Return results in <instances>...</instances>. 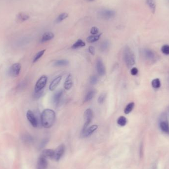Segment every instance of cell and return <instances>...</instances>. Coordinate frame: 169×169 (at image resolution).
I'll return each mask as SVG.
<instances>
[{"label": "cell", "mask_w": 169, "mask_h": 169, "mask_svg": "<svg viewBox=\"0 0 169 169\" xmlns=\"http://www.w3.org/2000/svg\"><path fill=\"white\" fill-rule=\"evenodd\" d=\"M95 93H96V91L95 90H89L84 97V102H89L90 100H92L94 96L95 95Z\"/></svg>", "instance_id": "obj_20"}, {"label": "cell", "mask_w": 169, "mask_h": 169, "mask_svg": "<svg viewBox=\"0 0 169 169\" xmlns=\"http://www.w3.org/2000/svg\"><path fill=\"white\" fill-rule=\"evenodd\" d=\"M142 53L143 57L145 58V60L151 62L156 61L157 56L154 52H153L152 50L148 48H145L143 50Z\"/></svg>", "instance_id": "obj_9"}, {"label": "cell", "mask_w": 169, "mask_h": 169, "mask_svg": "<svg viewBox=\"0 0 169 169\" xmlns=\"http://www.w3.org/2000/svg\"><path fill=\"white\" fill-rule=\"evenodd\" d=\"M54 154H55V151L50 149H46L43 150L42 153V155L44 156L47 159V158L53 159Z\"/></svg>", "instance_id": "obj_18"}, {"label": "cell", "mask_w": 169, "mask_h": 169, "mask_svg": "<svg viewBox=\"0 0 169 169\" xmlns=\"http://www.w3.org/2000/svg\"><path fill=\"white\" fill-rule=\"evenodd\" d=\"M85 43L82 40L79 39L72 46L71 48L75 50V49H77V48H82V47H85Z\"/></svg>", "instance_id": "obj_22"}, {"label": "cell", "mask_w": 169, "mask_h": 169, "mask_svg": "<svg viewBox=\"0 0 169 169\" xmlns=\"http://www.w3.org/2000/svg\"><path fill=\"white\" fill-rule=\"evenodd\" d=\"M17 18L18 20H20V21H24L27 20L29 19V16L26 13H20L17 15Z\"/></svg>", "instance_id": "obj_27"}, {"label": "cell", "mask_w": 169, "mask_h": 169, "mask_svg": "<svg viewBox=\"0 0 169 169\" xmlns=\"http://www.w3.org/2000/svg\"><path fill=\"white\" fill-rule=\"evenodd\" d=\"M89 52L93 55H95V48L93 46H90L89 47Z\"/></svg>", "instance_id": "obj_39"}, {"label": "cell", "mask_w": 169, "mask_h": 169, "mask_svg": "<svg viewBox=\"0 0 169 169\" xmlns=\"http://www.w3.org/2000/svg\"><path fill=\"white\" fill-rule=\"evenodd\" d=\"M48 162L47 158L43 155H41L37 161V169H47Z\"/></svg>", "instance_id": "obj_11"}, {"label": "cell", "mask_w": 169, "mask_h": 169, "mask_svg": "<svg viewBox=\"0 0 169 169\" xmlns=\"http://www.w3.org/2000/svg\"><path fill=\"white\" fill-rule=\"evenodd\" d=\"M168 81H169V80H168Z\"/></svg>", "instance_id": "obj_42"}, {"label": "cell", "mask_w": 169, "mask_h": 169, "mask_svg": "<svg viewBox=\"0 0 169 169\" xmlns=\"http://www.w3.org/2000/svg\"><path fill=\"white\" fill-rule=\"evenodd\" d=\"M97 81H98V78L97 76L93 75V76L90 77V82L93 85L97 84Z\"/></svg>", "instance_id": "obj_36"}, {"label": "cell", "mask_w": 169, "mask_h": 169, "mask_svg": "<svg viewBox=\"0 0 169 169\" xmlns=\"http://www.w3.org/2000/svg\"><path fill=\"white\" fill-rule=\"evenodd\" d=\"M110 43L109 41L105 40L102 42L101 45L100 46V50L102 52H105L108 49Z\"/></svg>", "instance_id": "obj_26"}, {"label": "cell", "mask_w": 169, "mask_h": 169, "mask_svg": "<svg viewBox=\"0 0 169 169\" xmlns=\"http://www.w3.org/2000/svg\"><path fill=\"white\" fill-rule=\"evenodd\" d=\"M96 67H97V72L100 76H102L104 75L106 72V70H105L104 65L103 64V62L101 59L98 58L97 60Z\"/></svg>", "instance_id": "obj_12"}, {"label": "cell", "mask_w": 169, "mask_h": 169, "mask_svg": "<svg viewBox=\"0 0 169 169\" xmlns=\"http://www.w3.org/2000/svg\"><path fill=\"white\" fill-rule=\"evenodd\" d=\"M46 50H41V51L38 52V53H36V55L34 56L33 60V62L35 63L36 62H37L40 58H42V56L43 55V54H44Z\"/></svg>", "instance_id": "obj_29"}, {"label": "cell", "mask_w": 169, "mask_h": 169, "mask_svg": "<svg viewBox=\"0 0 169 169\" xmlns=\"http://www.w3.org/2000/svg\"><path fill=\"white\" fill-rule=\"evenodd\" d=\"M55 151L53 159L56 161H60L62 157L63 156L65 151V147L64 144H61L58 146Z\"/></svg>", "instance_id": "obj_10"}, {"label": "cell", "mask_w": 169, "mask_h": 169, "mask_svg": "<svg viewBox=\"0 0 169 169\" xmlns=\"http://www.w3.org/2000/svg\"><path fill=\"white\" fill-rule=\"evenodd\" d=\"M168 110H169V108H168Z\"/></svg>", "instance_id": "obj_43"}, {"label": "cell", "mask_w": 169, "mask_h": 169, "mask_svg": "<svg viewBox=\"0 0 169 169\" xmlns=\"http://www.w3.org/2000/svg\"><path fill=\"white\" fill-rule=\"evenodd\" d=\"M43 93V90H41L40 92H36V93L34 92V93H33V98L34 99H35V100H38V99H39V98H40L41 97H42Z\"/></svg>", "instance_id": "obj_35"}, {"label": "cell", "mask_w": 169, "mask_h": 169, "mask_svg": "<svg viewBox=\"0 0 169 169\" xmlns=\"http://www.w3.org/2000/svg\"><path fill=\"white\" fill-rule=\"evenodd\" d=\"M106 93H102L98 97L97 102L99 104H102L104 102L105 100L106 99Z\"/></svg>", "instance_id": "obj_32"}, {"label": "cell", "mask_w": 169, "mask_h": 169, "mask_svg": "<svg viewBox=\"0 0 169 169\" xmlns=\"http://www.w3.org/2000/svg\"><path fill=\"white\" fill-rule=\"evenodd\" d=\"M151 85L154 89H159L161 86V82L160 79L156 78L153 80L152 81Z\"/></svg>", "instance_id": "obj_30"}, {"label": "cell", "mask_w": 169, "mask_h": 169, "mask_svg": "<svg viewBox=\"0 0 169 169\" xmlns=\"http://www.w3.org/2000/svg\"><path fill=\"white\" fill-rule=\"evenodd\" d=\"M21 69V65L20 63H15L11 65L8 68V76L11 77H17L20 75Z\"/></svg>", "instance_id": "obj_4"}, {"label": "cell", "mask_w": 169, "mask_h": 169, "mask_svg": "<svg viewBox=\"0 0 169 169\" xmlns=\"http://www.w3.org/2000/svg\"><path fill=\"white\" fill-rule=\"evenodd\" d=\"M138 72H139V70L137 68L133 67L130 70V74L133 76L137 75V74H138Z\"/></svg>", "instance_id": "obj_38"}, {"label": "cell", "mask_w": 169, "mask_h": 169, "mask_svg": "<svg viewBox=\"0 0 169 169\" xmlns=\"http://www.w3.org/2000/svg\"><path fill=\"white\" fill-rule=\"evenodd\" d=\"M69 64V62L66 60H57L54 62V65L55 66H67Z\"/></svg>", "instance_id": "obj_23"}, {"label": "cell", "mask_w": 169, "mask_h": 169, "mask_svg": "<svg viewBox=\"0 0 169 169\" xmlns=\"http://www.w3.org/2000/svg\"><path fill=\"white\" fill-rule=\"evenodd\" d=\"M47 81L48 77L47 76L43 75L41 76L36 83L34 88V92L36 93L43 90L47 84Z\"/></svg>", "instance_id": "obj_6"}, {"label": "cell", "mask_w": 169, "mask_h": 169, "mask_svg": "<svg viewBox=\"0 0 169 169\" xmlns=\"http://www.w3.org/2000/svg\"><path fill=\"white\" fill-rule=\"evenodd\" d=\"M26 118L30 124L34 128H37L39 125L38 120L32 111L28 110L26 113Z\"/></svg>", "instance_id": "obj_8"}, {"label": "cell", "mask_w": 169, "mask_h": 169, "mask_svg": "<svg viewBox=\"0 0 169 169\" xmlns=\"http://www.w3.org/2000/svg\"><path fill=\"white\" fill-rule=\"evenodd\" d=\"M55 37L54 34L53 33L50 32H47L44 33L42 36V38L41 39L40 42L42 43H45V42H48V41L51 40L53 39Z\"/></svg>", "instance_id": "obj_17"}, {"label": "cell", "mask_w": 169, "mask_h": 169, "mask_svg": "<svg viewBox=\"0 0 169 169\" xmlns=\"http://www.w3.org/2000/svg\"><path fill=\"white\" fill-rule=\"evenodd\" d=\"M117 122L119 126H121V127H124L127 123V119L125 117L121 116L118 118Z\"/></svg>", "instance_id": "obj_25"}, {"label": "cell", "mask_w": 169, "mask_h": 169, "mask_svg": "<svg viewBox=\"0 0 169 169\" xmlns=\"http://www.w3.org/2000/svg\"><path fill=\"white\" fill-rule=\"evenodd\" d=\"M41 123L45 128L48 129L53 127L55 121V113L53 110L46 109L41 115Z\"/></svg>", "instance_id": "obj_1"}, {"label": "cell", "mask_w": 169, "mask_h": 169, "mask_svg": "<svg viewBox=\"0 0 169 169\" xmlns=\"http://www.w3.org/2000/svg\"><path fill=\"white\" fill-rule=\"evenodd\" d=\"M63 90H60L56 92L54 94L53 98V101L54 104L56 106H58L60 102H61V98L63 96Z\"/></svg>", "instance_id": "obj_14"}, {"label": "cell", "mask_w": 169, "mask_h": 169, "mask_svg": "<svg viewBox=\"0 0 169 169\" xmlns=\"http://www.w3.org/2000/svg\"><path fill=\"white\" fill-rule=\"evenodd\" d=\"M123 58L126 65L128 68L132 67L135 64V58L134 52L130 47L126 46L123 52Z\"/></svg>", "instance_id": "obj_2"}, {"label": "cell", "mask_w": 169, "mask_h": 169, "mask_svg": "<svg viewBox=\"0 0 169 169\" xmlns=\"http://www.w3.org/2000/svg\"><path fill=\"white\" fill-rule=\"evenodd\" d=\"M161 51L164 55H169V45H164L161 48Z\"/></svg>", "instance_id": "obj_33"}, {"label": "cell", "mask_w": 169, "mask_h": 169, "mask_svg": "<svg viewBox=\"0 0 169 169\" xmlns=\"http://www.w3.org/2000/svg\"><path fill=\"white\" fill-rule=\"evenodd\" d=\"M87 1H90V2H92V1H95V0H87Z\"/></svg>", "instance_id": "obj_41"}, {"label": "cell", "mask_w": 169, "mask_h": 169, "mask_svg": "<svg viewBox=\"0 0 169 169\" xmlns=\"http://www.w3.org/2000/svg\"><path fill=\"white\" fill-rule=\"evenodd\" d=\"M134 107H135V103L134 102H131L130 103H128L124 109V113L126 114H129V113H130L132 111Z\"/></svg>", "instance_id": "obj_24"}, {"label": "cell", "mask_w": 169, "mask_h": 169, "mask_svg": "<svg viewBox=\"0 0 169 169\" xmlns=\"http://www.w3.org/2000/svg\"><path fill=\"white\" fill-rule=\"evenodd\" d=\"M115 14V11L113 10L103 9L98 12V16L102 20H108L114 18Z\"/></svg>", "instance_id": "obj_5"}, {"label": "cell", "mask_w": 169, "mask_h": 169, "mask_svg": "<svg viewBox=\"0 0 169 169\" xmlns=\"http://www.w3.org/2000/svg\"><path fill=\"white\" fill-rule=\"evenodd\" d=\"M93 117V112L90 108H88L84 112V119L85 120V122L84 124V126L83 128L82 132H83L87 129L89 125L92 122Z\"/></svg>", "instance_id": "obj_7"}, {"label": "cell", "mask_w": 169, "mask_h": 169, "mask_svg": "<svg viewBox=\"0 0 169 169\" xmlns=\"http://www.w3.org/2000/svg\"><path fill=\"white\" fill-rule=\"evenodd\" d=\"M48 142V139H44V140H43V141L41 142V147L42 148V147H45V145L47 144V143Z\"/></svg>", "instance_id": "obj_40"}, {"label": "cell", "mask_w": 169, "mask_h": 169, "mask_svg": "<svg viewBox=\"0 0 169 169\" xmlns=\"http://www.w3.org/2000/svg\"><path fill=\"white\" fill-rule=\"evenodd\" d=\"M62 79V76H58L56 77L55 78L53 79L51 83L50 84L49 89L50 91H53L55 89H56V87L58 86L60 84V81Z\"/></svg>", "instance_id": "obj_16"}, {"label": "cell", "mask_w": 169, "mask_h": 169, "mask_svg": "<svg viewBox=\"0 0 169 169\" xmlns=\"http://www.w3.org/2000/svg\"><path fill=\"white\" fill-rule=\"evenodd\" d=\"M27 85V80H23L18 84V85L16 87V90H22L23 89L26 88Z\"/></svg>", "instance_id": "obj_28"}, {"label": "cell", "mask_w": 169, "mask_h": 169, "mask_svg": "<svg viewBox=\"0 0 169 169\" xmlns=\"http://www.w3.org/2000/svg\"><path fill=\"white\" fill-rule=\"evenodd\" d=\"M102 35V33H100V34H97L95 35L89 36L87 38V41L90 43H93L95 42H97V41L99 40V39H100Z\"/></svg>", "instance_id": "obj_21"}, {"label": "cell", "mask_w": 169, "mask_h": 169, "mask_svg": "<svg viewBox=\"0 0 169 169\" xmlns=\"http://www.w3.org/2000/svg\"><path fill=\"white\" fill-rule=\"evenodd\" d=\"M23 139L25 141H26V142H32L33 140V137H32L31 135H28V134L24 135L23 136Z\"/></svg>", "instance_id": "obj_34"}, {"label": "cell", "mask_w": 169, "mask_h": 169, "mask_svg": "<svg viewBox=\"0 0 169 169\" xmlns=\"http://www.w3.org/2000/svg\"><path fill=\"white\" fill-rule=\"evenodd\" d=\"M73 85L72 76L71 74H69L66 77L65 83H64V88L66 90H69L71 89Z\"/></svg>", "instance_id": "obj_15"}, {"label": "cell", "mask_w": 169, "mask_h": 169, "mask_svg": "<svg viewBox=\"0 0 169 169\" xmlns=\"http://www.w3.org/2000/svg\"><path fill=\"white\" fill-rule=\"evenodd\" d=\"M68 17V13H61L56 18V22L58 23L61 22V21H63V20L66 19V18H67Z\"/></svg>", "instance_id": "obj_31"}, {"label": "cell", "mask_w": 169, "mask_h": 169, "mask_svg": "<svg viewBox=\"0 0 169 169\" xmlns=\"http://www.w3.org/2000/svg\"><path fill=\"white\" fill-rule=\"evenodd\" d=\"M97 128H98V126L97 125H92L89 128H87V129H86L83 132H82L81 135L84 137H89L90 135H92V134H93V133L97 130Z\"/></svg>", "instance_id": "obj_13"}, {"label": "cell", "mask_w": 169, "mask_h": 169, "mask_svg": "<svg viewBox=\"0 0 169 169\" xmlns=\"http://www.w3.org/2000/svg\"><path fill=\"white\" fill-rule=\"evenodd\" d=\"M90 34L93 35H97V34H98V32H99V29L97 27L93 26L90 29Z\"/></svg>", "instance_id": "obj_37"}, {"label": "cell", "mask_w": 169, "mask_h": 169, "mask_svg": "<svg viewBox=\"0 0 169 169\" xmlns=\"http://www.w3.org/2000/svg\"><path fill=\"white\" fill-rule=\"evenodd\" d=\"M159 127L161 130L165 133H169V124L168 121L167 115L163 113L160 118Z\"/></svg>", "instance_id": "obj_3"}, {"label": "cell", "mask_w": 169, "mask_h": 169, "mask_svg": "<svg viewBox=\"0 0 169 169\" xmlns=\"http://www.w3.org/2000/svg\"><path fill=\"white\" fill-rule=\"evenodd\" d=\"M146 2L152 13H155L156 8V0H146Z\"/></svg>", "instance_id": "obj_19"}]
</instances>
